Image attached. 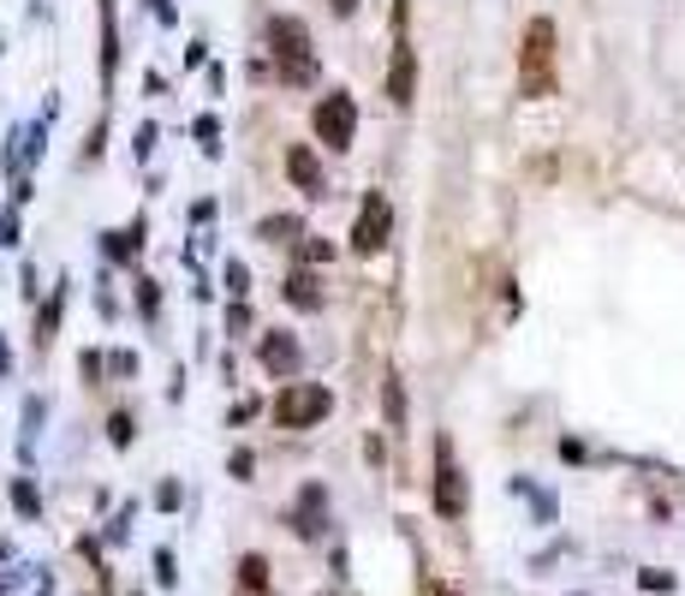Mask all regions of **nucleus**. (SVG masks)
Returning a JSON list of instances; mask_svg holds the SVG:
<instances>
[{
  "label": "nucleus",
  "mask_w": 685,
  "mask_h": 596,
  "mask_svg": "<svg viewBox=\"0 0 685 596\" xmlns=\"http://www.w3.org/2000/svg\"><path fill=\"white\" fill-rule=\"evenodd\" d=\"M518 90L530 101L554 96V24L530 19L525 24V48H518Z\"/></svg>",
  "instance_id": "obj_1"
},
{
  "label": "nucleus",
  "mask_w": 685,
  "mask_h": 596,
  "mask_svg": "<svg viewBox=\"0 0 685 596\" xmlns=\"http://www.w3.org/2000/svg\"><path fill=\"white\" fill-rule=\"evenodd\" d=\"M328 405H334V394H328L322 382H293L274 394V424L281 429H304V424H322Z\"/></svg>",
  "instance_id": "obj_2"
},
{
  "label": "nucleus",
  "mask_w": 685,
  "mask_h": 596,
  "mask_svg": "<svg viewBox=\"0 0 685 596\" xmlns=\"http://www.w3.org/2000/svg\"><path fill=\"white\" fill-rule=\"evenodd\" d=\"M269 48H274V60H281V72L293 84H310L316 72H310V31H304L298 19H274L269 24Z\"/></svg>",
  "instance_id": "obj_3"
},
{
  "label": "nucleus",
  "mask_w": 685,
  "mask_h": 596,
  "mask_svg": "<svg viewBox=\"0 0 685 596\" xmlns=\"http://www.w3.org/2000/svg\"><path fill=\"white\" fill-rule=\"evenodd\" d=\"M310 125H316V137H322L328 149H346L352 132H358V101H352L346 90H328L322 101H316Z\"/></svg>",
  "instance_id": "obj_4"
},
{
  "label": "nucleus",
  "mask_w": 685,
  "mask_h": 596,
  "mask_svg": "<svg viewBox=\"0 0 685 596\" xmlns=\"http://www.w3.org/2000/svg\"><path fill=\"white\" fill-rule=\"evenodd\" d=\"M465 501H472V496H465V472L453 465V448L441 441V448H436V513L441 519H460Z\"/></svg>",
  "instance_id": "obj_5"
},
{
  "label": "nucleus",
  "mask_w": 685,
  "mask_h": 596,
  "mask_svg": "<svg viewBox=\"0 0 685 596\" xmlns=\"http://www.w3.org/2000/svg\"><path fill=\"white\" fill-rule=\"evenodd\" d=\"M393 24H400V48H393V72H388V96H393V101H400V108H405V101H412V96H417V48H412V42H405V7H400V12H393Z\"/></svg>",
  "instance_id": "obj_6"
},
{
  "label": "nucleus",
  "mask_w": 685,
  "mask_h": 596,
  "mask_svg": "<svg viewBox=\"0 0 685 596\" xmlns=\"http://www.w3.org/2000/svg\"><path fill=\"white\" fill-rule=\"evenodd\" d=\"M388 221H393L388 197L370 192V203L358 209V227H352V251H364V257H370V251H382V245H388Z\"/></svg>",
  "instance_id": "obj_7"
},
{
  "label": "nucleus",
  "mask_w": 685,
  "mask_h": 596,
  "mask_svg": "<svg viewBox=\"0 0 685 596\" xmlns=\"http://www.w3.org/2000/svg\"><path fill=\"white\" fill-rule=\"evenodd\" d=\"M286 173H293V185H298L304 197H322V192H328V185H322V168H316V156H310L304 144L286 149Z\"/></svg>",
  "instance_id": "obj_8"
},
{
  "label": "nucleus",
  "mask_w": 685,
  "mask_h": 596,
  "mask_svg": "<svg viewBox=\"0 0 685 596\" xmlns=\"http://www.w3.org/2000/svg\"><path fill=\"white\" fill-rule=\"evenodd\" d=\"M262 364H269V370H281V376H293V370H298V340L274 328V335L262 340Z\"/></svg>",
  "instance_id": "obj_9"
},
{
  "label": "nucleus",
  "mask_w": 685,
  "mask_h": 596,
  "mask_svg": "<svg viewBox=\"0 0 685 596\" xmlns=\"http://www.w3.org/2000/svg\"><path fill=\"white\" fill-rule=\"evenodd\" d=\"M293 531H298V537H316V531H322V489H304V496H298V507H293Z\"/></svg>",
  "instance_id": "obj_10"
},
{
  "label": "nucleus",
  "mask_w": 685,
  "mask_h": 596,
  "mask_svg": "<svg viewBox=\"0 0 685 596\" xmlns=\"http://www.w3.org/2000/svg\"><path fill=\"white\" fill-rule=\"evenodd\" d=\"M286 299H293L298 311H316V304H322V281H316L310 269H298L293 281H286Z\"/></svg>",
  "instance_id": "obj_11"
},
{
  "label": "nucleus",
  "mask_w": 685,
  "mask_h": 596,
  "mask_svg": "<svg viewBox=\"0 0 685 596\" xmlns=\"http://www.w3.org/2000/svg\"><path fill=\"white\" fill-rule=\"evenodd\" d=\"M238 579H245V591H269V567H262V555H245V561H238Z\"/></svg>",
  "instance_id": "obj_12"
},
{
  "label": "nucleus",
  "mask_w": 685,
  "mask_h": 596,
  "mask_svg": "<svg viewBox=\"0 0 685 596\" xmlns=\"http://www.w3.org/2000/svg\"><path fill=\"white\" fill-rule=\"evenodd\" d=\"M257 233H262V239H269V245H274V239H281V245H286V239H293V233H298V221H293V215H269V221H262V227H257Z\"/></svg>",
  "instance_id": "obj_13"
},
{
  "label": "nucleus",
  "mask_w": 685,
  "mask_h": 596,
  "mask_svg": "<svg viewBox=\"0 0 685 596\" xmlns=\"http://www.w3.org/2000/svg\"><path fill=\"white\" fill-rule=\"evenodd\" d=\"M12 501H19V513H36V489H30V484L12 489Z\"/></svg>",
  "instance_id": "obj_14"
},
{
  "label": "nucleus",
  "mask_w": 685,
  "mask_h": 596,
  "mask_svg": "<svg viewBox=\"0 0 685 596\" xmlns=\"http://www.w3.org/2000/svg\"><path fill=\"white\" fill-rule=\"evenodd\" d=\"M644 591H674V573H644Z\"/></svg>",
  "instance_id": "obj_15"
},
{
  "label": "nucleus",
  "mask_w": 685,
  "mask_h": 596,
  "mask_svg": "<svg viewBox=\"0 0 685 596\" xmlns=\"http://www.w3.org/2000/svg\"><path fill=\"white\" fill-rule=\"evenodd\" d=\"M328 7H334V12H352V7H358V0H328Z\"/></svg>",
  "instance_id": "obj_16"
},
{
  "label": "nucleus",
  "mask_w": 685,
  "mask_h": 596,
  "mask_svg": "<svg viewBox=\"0 0 685 596\" xmlns=\"http://www.w3.org/2000/svg\"><path fill=\"white\" fill-rule=\"evenodd\" d=\"M316 596H334V591H316Z\"/></svg>",
  "instance_id": "obj_17"
},
{
  "label": "nucleus",
  "mask_w": 685,
  "mask_h": 596,
  "mask_svg": "<svg viewBox=\"0 0 685 596\" xmlns=\"http://www.w3.org/2000/svg\"><path fill=\"white\" fill-rule=\"evenodd\" d=\"M441 596H453V591H441Z\"/></svg>",
  "instance_id": "obj_18"
}]
</instances>
